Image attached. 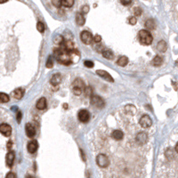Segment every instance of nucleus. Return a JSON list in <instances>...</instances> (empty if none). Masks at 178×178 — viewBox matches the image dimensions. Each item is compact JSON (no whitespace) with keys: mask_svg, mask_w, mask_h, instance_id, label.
I'll use <instances>...</instances> for the list:
<instances>
[{"mask_svg":"<svg viewBox=\"0 0 178 178\" xmlns=\"http://www.w3.org/2000/svg\"><path fill=\"white\" fill-rule=\"evenodd\" d=\"M6 178H16V176H15V174H14V173H12V172H9V173H8V174H6Z\"/></svg>","mask_w":178,"mask_h":178,"instance_id":"473e14b6","label":"nucleus"},{"mask_svg":"<svg viewBox=\"0 0 178 178\" xmlns=\"http://www.w3.org/2000/svg\"><path fill=\"white\" fill-rule=\"evenodd\" d=\"M157 49H158L159 52H161V53L165 52V51L167 50V44H166V42H165L164 40L159 41V42L158 43V45H157Z\"/></svg>","mask_w":178,"mask_h":178,"instance_id":"a211bd4d","label":"nucleus"},{"mask_svg":"<svg viewBox=\"0 0 178 178\" xmlns=\"http://www.w3.org/2000/svg\"><path fill=\"white\" fill-rule=\"evenodd\" d=\"M85 91V93H86V95H87V96L91 95V94H92V89H91L90 87H87Z\"/></svg>","mask_w":178,"mask_h":178,"instance_id":"72a5a7b5","label":"nucleus"},{"mask_svg":"<svg viewBox=\"0 0 178 178\" xmlns=\"http://www.w3.org/2000/svg\"><path fill=\"white\" fill-rule=\"evenodd\" d=\"M174 152L178 154V142L175 143V146H174Z\"/></svg>","mask_w":178,"mask_h":178,"instance_id":"e433bc0d","label":"nucleus"},{"mask_svg":"<svg viewBox=\"0 0 178 178\" xmlns=\"http://www.w3.org/2000/svg\"><path fill=\"white\" fill-rule=\"evenodd\" d=\"M53 42H54V44H57V45H62L63 43V38L61 35H57L54 38Z\"/></svg>","mask_w":178,"mask_h":178,"instance_id":"b1692460","label":"nucleus"},{"mask_svg":"<svg viewBox=\"0 0 178 178\" xmlns=\"http://www.w3.org/2000/svg\"><path fill=\"white\" fill-rule=\"evenodd\" d=\"M88 11H89V6H83V7H82V12H83V13L86 14V13H88Z\"/></svg>","mask_w":178,"mask_h":178,"instance_id":"c9c22d12","label":"nucleus"},{"mask_svg":"<svg viewBox=\"0 0 178 178\" xmlns=\"http://www.w3.org/2000/svg\"><path fill=\"white\" fill-rule=\"evenodd\" d=\"M62 82V76L60 74H54L51 78V83L53 85H57Z\"/></svg>","mask_w":178,"mask_h":178,"instance_id":"ddd939ff","label":"nucleus"},{"mask_svg":"<svg viewBox=\"0 0 178 178\" xmlns=\"http://www.w3.org/2000/svg\"><path fill=\"white\" fill-rule=\"evenodd\" d=\"M91 103L96 107V108H99V109H102L103 108L105 103L103 101V99L100 96H97V95H93L91 96Z\"/></svg>","mask_w":178,"mask_h":178,"instance_id":"39448f33","label":"nucleus"},{"mask_svg":"<svg viewBox=\"0 0 178 178\" xmlns=\"http://www.w3.org/2000/svg\"><path fill=\"white\" fill-rule=\"evenodd\" d=\"M62 1L63 0H52V3L55 7H60L62 6Z\"/></svg>","mask_w":178,"mask_h":178,"instance_id":"bb28decb","label":"nucleus"},{"mask_svg":"<svg viewBox=\"0 0 178 178\" xmlns=\"http://www.w3.org/2000/svg\"><path fill=\"white\" fill-rule=\"evenodd\" d=\"M23 95H24V92H23L22 89H21V88L15 89V90L14 91V93H13L14 97L16 98V99H21L23 96Z\"/></svg>","mask_w":178,"mask_h":178,"instance_id":"f3484780","label":"nucleus"},{"mask_svg":"<svg viewBox=\"0 0 178 178\" xmlns=\"http://www.w3.org/2000/svg\"><path fill=\"white\" fill-rule=\"evenodd\" d=\"M139 123L140 125L144 127V128H150L152 126V118L150 117L149 115L147 114H142L140 117V120H139Z\"/></svg>","mask_w":178,"mask_h":178,"instance_id":"7ed1b4c3","label":"nucleus"},{"mask_svg":"<svg viewBox=\"0 0 178 178\" xmlns=\"http://www.w3.org/2000/svg\"><path fill=\"white\" fill-rule=\"evenodd\" d=\"M117 65H120L121 67H125L127 63H128V58L127 56H121L120 59L117 60Z\"/></svg>","mask_w":178,"mask_h":178,"instance_id":"dca6fc26","label":"nucleus"},{"mask_svg":"<svg viewBox=\"0 0 178 178\" xmlns=\"http://www.w3.org/2000/svg\"><path fill=\"white\" fill-rule=\"evenodd\" d=\"M120 3L124 6H128L131 3V0H120Z\"/></svg>","mask_w":178,"mask_h":178,"instance_id":"2f4dec72","label":"nucleus"},{"mask_svg":"<svg viewBox=\"0 0 178 178\" xmlns=\"http://www.w3.org/2000/svg\"><path fill=\"white\" fill-rule=\"evenodd\" d=\"M0 133L3 135L8 137L12 134V127L8 124H1L0 125Z\"/></svg>","mask_w":178,"mask_h":178,"instance_id":"6e6552de","label":"nucleus"},{"mask_svg":"<svg viewBox=\"0 0 178 178\" xmlns=\"http://www.w3.org/2000/svg\"><path fill=\"white\" fill-rule=\"evenodd\" d=\"M14 152H9L7 154H6V165L7 167H11L14 164Z\"/></svg>","mask_w":178,"mask_h":178,"instance_id":"f8f14e48","label":"nucleus"},{"mask_svg":"<svg viewBox=\"0 0 178 178\" xmlns=\"http://www.w3.org/2000/svg\"><path fill=\"white\" fill-rule=\"evenodd\" d=\"M26 178H34L33 176H31V175H27L26 176Z\"/></svg>","mask_w":178,"mask_h":178,"instance_id":"58836bf2","label":"nucleus"},{"mask_svg":"<svg viewBox=\"0 0 178 178\" xmlns=\"http://www.w3.org/2000/svg\"><path fill=\"white\" fill-rule=\"evenodd\" d=\"M38 142L36 140L29 142L28 144V151L29 153L36 152V151L38 150Z\"/></svg>","mask_w":178,"mask_h":178,"instance_id":"9d476101","label":"nucleus"},{"mask_svg":"<svg viewBox=\"0 0 178 178\" xmlns=\"http://www.w3.org/2000/svg\"><path fill=\"white\" fill-rule=\"evenodd\" d=\"M80 38L82 40V42L85 45H89L91 44L92 40H93V37H92V34L88 31H83L81 32V35H80Z\"/></svg>","mask_w":178,"mask_h":178,"instance_id":"0eeeda50","label":"nucleus"},{"mask_svg":"<svg viewBox=\"0 0 178 178\" xmlns=\"http://www.w3.org/2000/svg\"><path fill=\"white\" fill-rule=\"evenodd\" d=\"M10 100L9 96L5 94V93H0V103H8Z\"/></svg>","mask_w":178,"mask_h":178,"instance_id":"412c9836","label":"nucleus"},{"mask_svg":"<svg viewBox=\"0 0 178 178\" xmlns=\"http://www.w3.org/2000/svg\"><path fill=\"white\" fill-rule=\"evenodd\" d=\"M36 107H37L38 110H44V109H46V98H44V97L40 98V99L37 102Z\"/></svg>","mask_w":178,"mask_h":178,"instance_id":"4468645a","label":"nucleus"},{"mask_svg":"<svg viewBox=\"0 0 178 178\" xmlns=\"http://www.w3.org/2000/svg\"><path fill=\"white\" fill-rule=\"evenodd\" d=\"M62 5L65 7H71L74 5V0H63Z\"/></svg>","mask_w":178,"mask_h":178,"instance_id":"5701e85b","label":"nucleus"},{"mask_svg":"<svg viewBox=\"0 0 178 178\" xmlns=\"http://www.w3.org/2000/svg\"><path fill=\"white\" fill-rule=\"evenodd\" d=\"M7 1H8V0H0V4H4V3H6Z\"/></svg>","mask_w":178,"mask_h":178,"instance_id":"4c0bfd02","label":"nucleus"},{"mask_svg":"<svg viewBox=\"0 0 178 178\" xmlns=\"http://www.w3.org/2000/svg\"><path fill=\"white\" fill-rule=\"evenodd\" d=\"M25 130H26V135H27L28 137L32 138V137L35 136V135H36V129H35L34 126L31 125V123H28V124L26 125Z\"/></svg>","mask_w":178,"mask_h":178,"instance_id":"1a4fd4ad","label":"nucleus"},{"mask_svg":"<svg viewBox=\"0 0 178 178\" xmlns=\"http://www.w3.org/2000/svg\"><path fill=\"white\" fill-rule=\"evenodd\" d=\"M141 112L127 104L109 113L94 130L90 144L100 178H149L152 140L139 120Z\"/></svg>","mask_w":178,"mask_h":178,"instance_id":"f257e3e1","label":"nucleus"},{"mask_svg":"<svg viewBox=\"0 0 178 178\" xmlns=\"http://www.w3.org/2000/svg\"><path fill=\"white\" fill-rule=\"evenodd\" d=\"M83 90H85V85L83 81L81 79H77L73 84V89H72L73 93L76 95H80Z\"/></svg>","mask_w":178,"mask_h":178,"instance_id":"20e7f679","label":"nucleus"},{"mask_svg":"<svg viewBox=\"0 0 178 178\" xmlns=\"http://www.w3.org/2000/svg\"><path fill=\"white\" fill-rule=\"evenodd\" d=\"M103 56L104 58L108 59V60H111V59L113 58V53L110 50H105L103 52Z\"/></svg>","mask_w":178,"mask_h":178,"instance_id":"4be33fe9","label":"nucleus"},{"mask_svg":"<svg viewBox=\"0 0 178 178\" xmlns=\"http://www.w3.org/2000/svg\"><path fill=\"white\" fill-rule=\"evenodd\" d=\"M145 27L148 28L149 29L155 28V21L152 19H149L148 21H146V22H145Z\"/></svg>","mask_w":178,"mask_h":178,"instance_id":"aec40b11","label":"nucleus"},{"mask_svg":"<svg viewBox=\"0 0 178 178\" xmlns=\"http://www.w3.org/2000/svg\"><path fill=\"white\" fill-rule=\"evenodd\" d=\"M96 73H97V75H99L101 78H104L105 80H107V81H109V82H113V81H114V79L112 78V77H111L107 71H105V70H97Z\"/></svg>","mask_w":178,"mask_h":178,"instance_id":"9b49d317","label":"nucleus"},{"mask_svg":"<svg viewBox=\"0 0 178 178\" xmlns=\"http://www.w3.org/2000/svg\"><path fill=\"white\" fill-rule=\"evenodd\" d=\"M76 22L78 26H83L85 24V18L82 14L78 13L76 14Z\"/></svg>","mask_w":178,"mask_h":178,"instance_id":"2eb2a0df","label":"nucleus"},{"mask_svg":"<svg viewBox=\"0 0 178 178\" xmlns=\"http://www.w3.org/2000/svg\"><path fill=\"white\" fill-rule=\"evenodd\" d=\"M46 66L47 68H52V67L53 66V58H52L51 56L47 59V62H46Z\"/></svg>","mask_w":178,"mask_h":178,"instance_id":"a878e982","label":"nucleus"},{"mask_svg":"<svg viewBox=\"0 0 178 178\" xmlns=\"http://www.w3.org/2000/svg\"><path fill=\"white\" fill-rule=\"evenodd\" d=\"M128 22H129V24H131V25H135V24L136 23V18L134 17V16L130 17V18L128 19Z\"/></svg>","mask_w":178,"mask_h":178,"instance_id":"c756f323","label":"nucleus"},{"mask_svg":"<svg viewBox=\"0 0 178 178\" xmlns=\"http://www.w3.org/2000/svg\"><path fill=\"white\" fill-rule=\"evenodd\" d=\"M78 120L81 121V122H87L89 120H90V113H89L88 110H82L78 112Z\"/></svg>","mask_w":178,"mask_h":178,"instance_id":"423d86ee","label":"nucleus"},{"mask_svg":"<svg viewBox=\"0 0 178 178\" xmlns=\"http://www.w3.org/2000/svg\"><path fill=\"white\" fill-rule=\"evenodd\" d=\"M93 40H94L95 43H99V42L102 40V38H101V36H99V35H95V36L94 37Z\"/></svg>","mask_w":178,"mask_h":178,"instance_id":"7c9ffc66","label":"nucleus"},{"mask_svg":"<svg viewBox=\"0 0 178 178\" xmlns=\"http://www.w3.org/2000/svg\"><path fill=\"white\" fill-rule=\"evenodd\" d=\"M84 64H85V66L87 67V68H92V67H94V63H93L92 61H85V62L84 63Z\"/></svg>","mask_w":178,"mask_h":178,"instance_id":"cd10ccee","label":"nucleus"},{"mask_svg":"<svg viewBox=\"0 0 178 178\" xmlns=\"http://www.w3.org/2000/svg\"><path fill=\"white\" fill-rule=\"evenodd\" d=\"M139 40L142 45L149 46V45H151L152 43L153 38H152V34L148 31L142 29V31L139 32Z\"/></svg>","mask_w":178,"mask_h":178,"instance_id":"f03ea898","label":"nucleus"},{"mask_svg":"<svg viewBox=\"0 0 178 178\" xmlns=\"http://www.w3.org/2000/svg\"><path fill=\"white\" fill-rule=\"evenodd\" d=\"M134 14H135V16H139V15H141V14H142V10H141V8H139V7H135V8L134 9Z\"/></svg>","mask_w":178,"mask_h":178,"instance_id":"c85d7f7f","label":"nucleus"},{"mask_svg":"<svg viewBox=\"0 0 178 178\" xmlns=\"http://www.w3.org/2000/svg\"><path fill=\"white\" fill-rule=\"evenodd\" d=\"M21 111H18V113H17V122L20 123V122H21Z\"/></svg>","mask_w":178,"mask_h":178,"instance_id":"f704fd0d","label":"nucleus"},{"mask_svg":"<svg viewBox=\"0 0 178 178\" xmlns=\"http://www.w3.org/2000/svg\"><path fill=\"white\" fill-rule=\"evenodd\" d=\"M37 28H38V31L40 33H43V32L45 31V25H44L41 21H39V22H38V24H37Z\"/></svg>","mask_w":178,"mask_h":178,"instance_id":"393cba45","label":"nucleus"},{"mask_svg":"<svg viewBox=\"0 0 178 178\" xmlns=\"http://www.w3.org/2000/svg\"><path fill=\"white\" fill-rule=\"evenodd\" d=\"M162 62H163V60H162V58L160 57V56H159V55H157V56H155V58L152 60V65H154V66H160L161 64H162Z\"/></svg>","mask_w":178,"mask_h":178,"instance_id":"6ab92c4d","label":"nucleus"}]
</instances>
